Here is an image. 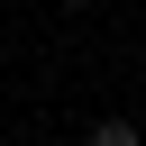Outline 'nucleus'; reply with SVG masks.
I'll return each instance as SVG.
<instances>
[{
	"label": "nucleus",
	"instance_id": "obj_2",
	"mask_svg": "<svg viewBox=\"0 0 146 146\" xmlns=\"http://www.w3.org/2000/svg\"><path fill=\"white\" fill-rule=\"evenodd\" d=\"M73 9H91V0H73Z\"/></svg>",
	"mask_w": 146,
	"mask_h": 146
},
{
	"label": "nucleus",
	"instance_id": "obj_1",
	"mask_svg": "<svg viewBox=\"0 0 146 146\" xmlns=\"http://www.w3.org/2000/svg\"><path fill=\"white\" fill-rule=\"evenodd\" d=\"M82 146H137V119H100V128H91Z\"/></svg>",
	"mask_w": 146,
	"mask_h": 146
}]
</instances>
